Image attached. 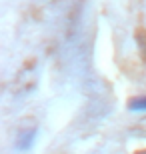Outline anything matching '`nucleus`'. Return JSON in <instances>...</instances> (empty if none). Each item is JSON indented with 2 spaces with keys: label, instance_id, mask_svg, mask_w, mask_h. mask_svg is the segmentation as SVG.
Here are the masks:
<instances>
[{
  "label": "nucleus",
  "instance_id": "nucleus-2",
  "mask_svg": "<svg viewBox=\"0 0 146 154\" xmlns=\"http://www.w3.org/2000/svg\"><path fill=\"white\" fill-rule=\"evenodd\" d=\"M128 108L132 112H146V96H136L128 102Z\"/></svg>",
  "mask_w": 146,
  "mask_h": 154
},
{
  "label": "nucleus",
  "instance_id": "nucleus-3",
  "mask_svg": "<svg viewBox=\"0 0 146 154\" xmlns=\"http://www.w3.org/2000/svg\"><path fill=\"white\" fill-rule=\"evenodd\" d=\"M138 154H146V150H142V152H138Z\"/></svg>",
  "mask_w": 146,
  "mask_h": 154
},
{
  "label": "nucleus",
  "instance_id": "nucleus-1",
  "mask_svg": "<svg viewBox=\"0 0 146 154\" xmlns=\"http://www.w3.org/2000/svg\"><path fill=\"white\" fill-rule=\"evenodd\" d=\"M34 142H36V130L34 128H28V130H22L16 138V148L20 152H28L32 150Z\"/></svg>",
  "mask_w": 146,
  "mask_h": 154
}]
</instances>
